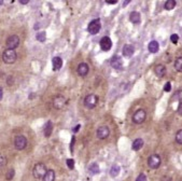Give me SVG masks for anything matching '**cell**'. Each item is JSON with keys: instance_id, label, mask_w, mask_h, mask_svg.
Masks as SVG:
<instances>
[{"instance_id": "17", "label": "cell", "mask_w": 182, "mask_h": 181, "mask_svg": "<svg viewBox=\"0 0 182 181\" xmlns=\"http://www.w3.org/2000/svg\"><path fill=\"white\" fill-rule=\"evenodd\" d=\"M52 132H53V123H52V121H48L46 124L44 125V129H43L44 136H45V137H50Z\"/></svg>"}, {"instance_id": "9", "label": "cell", "mask_w": 182, "mask_h": 181, "mask_svg": "<svg viewBox=\"0 0 182 181\" xmlns=\"http://www.w3.org/2000/svg\"><path fill=\"white\" fill-rule=\"evenodd\" d=\"M18 44H20V38L16 35L10 36L5 41V45L9 50H15L18 47Z\"/></svg>"}, {"instance_id": "41", "label": "cell", "mask_w": 182, "mask_h": 181, "mask_svg": "<svg viewBox=\"0 0 182 181\" xmlns=\"http://www.w3.org/2000/svg\"><path fill=\"white\" fill-rule=\"evenodd\" d=\"M129 2H131V1H129V0H127V1H124V2H123V7H126V5H128Z\"/></svg>"}, {"instance_id": "6", "label": "cell", "mask_w": 182, "mask_h": 181, "mask_svg": "<svg viewBox=\"0 0 182 181\" xmlns=\"http://www.w3.org/2000/svg\"><path fill=\"white\" fill-rule=\"evenodd\" d=\"M161 163H162L161 156L157 154H152L148 158V166L150 168H152V169H157L161 166Z\"/></svg>"}, {"instance_id": "21", "label": "cell", "mask_w": 182, "mask_h": 181, "mask_svg": "<svg viewBox=\"0 0 182 181\" xmlns=\"http://www.w3.org/2000/svg\"><path fill=\"white\" fill-rule=\"evenodd\" d=\"M52 63H53V69L54 70H59L63 66V60L58 56L54 57L53 60H52Z\"/></svg>"}, {"instance_id": "19", "label": "cell", "mask_w": 182, "mask_h": 181, "mask_svg": "<svg viewBox=\"0 0 182 181\" xmlns=\"http://www.w3.org/2000/svg\"><path fill=\"white\" fill-rule=\"evenodd\" d=\"M143 140L141 139V138H137V139L134 140L133 145H131V148H133L134 151H139L141 148L143 147Z\"/></svg>"}, {"instance_id": "1", "label": "cell", "mask_w": 182, "mask_h": 181, "mask_svg": "<svg viewBox=\"0 0 182 181\" xmlns=\"http://www.w3.org/2000/svg\"><path fill=\"white\" fill-rule=\"evenodd\" d=\"M46 171H48V169H46V166L44 165L43 163H37L36 165L33 166L32 175L35 178L39 180V179L43 178V176L45 175Z\"/></svg>"}, {"instance_id": "28", "label": "cell", "mask_w": 182, "mask_h": 181, "mask_svg": "<svg viewBox=\"0 0 182 181\" xmlns=\"http://www.w3.org/2000/svg\"><path fill=\"white\" fill-rule=\"evenodd\" d=\"M174 139H176V142H177V143L182 145V129H179V130H178Z\"/></svg>"}, {"instance_id": "16", "label": "cell", "mask_w": 182, "mask_h": 181, "mask_svg": "<svg viewBox=\"0 0 182 181\" xmlns=\"http://www.w3.org/2000/svg\"><path fill=\"white\" fill-rule=\"evenodd\" d=\"M129 21H131L133 24H139L141 21L140 13L137 12V11H133V12L129 14Z\"/></svg>"}, {"instance_id": "26", "label": "cell", "mask_w": 182, "mask_h": 181, "mask_svg": "<svg viewBox=\"0 0 182 181\" xmlns=\"http://www.w3.org/2000/svg\"><path fill=\"white\" fill-rule=\"evenodd\" d=\"M36 38L38 41L40 42H44L45 41V38H46V35H45V31H40L38 34L36 35Z\"/></svg>"}, {"instance_id": "18", "label": "cell", "mask_w": 182, "mask_h": 181, "mask_svg": "<svg viewBox=\"0 0 182 181\" xmlns=\"http://www.w3.org/2000/svg\"><path fill=\"white\" fill-rule=\"evenodd\" d=\"M148 50H149L150 53H157L159 50V44L157 41H155V40H153V41H151L149 43V45H148Z\"/></svg>"}, {"instance_id": "14", "label": "cell", "mask_w": 182, "mask_h": 181, "mask_svg": "<svg viewBox=\"0 0 182 181\" xmlns=\"http://www.w3.org/2000/svg\"><path fill=\"white\" fill-rule=\"evenodd\" d=\"M122 53H123V56L129 58V57L133 56L134 53H135V48H134V45H131V44H125Z\"/></svg>"}, {"instance_id": "20", "label": "cell", "mask_w": 182, "mask_h": 181, "mask_svg": "<svg viewBox=\"0 0 182 181\" xmlns=\"http://www.w3.org/2000/svg\"><path fill=\"white\" fill-rule=\"evenodd\" d=\"M43 181H55V171L53 169H48L45 175L42 178Z\"/></svg>"}, {"instance_id": "29", "label": "cell", "mask_w": 182, "mask_h": 181, "mask_svg": "<svg viewBox=\"0 0 182 181\" xmlns=\"http://www.w3.org/2000/svg\"><path fill=\"white\" fill-rule=\"evenodd\" d=\"M66 164L69 169H73V168H75V161L72 160V158H68V160L66 161Z\"/></svg>"}, {"instance_id": "7", "label": "cell", "mask_w": 182, "mask_h": 181, "mask_svg": "<svg viewBox=\"0 0 182 181\" xmlns=\"http://www.w3.org/2000/svg\"><path fill=\"white\" fill-rule=\"evenodd\" d=\"M146 118H147V112L144 111L143 109H138L133 115V122L135 124H141V123L144 122Z\"/></svg>"}, {"instance_id": "4", "label": "cell", "mask_w": 182, "mask_h": 181, "mask_svg": "<svg viewBox=\"0 0 182 181\" xmlns=\"http://www.w3.org/2000/svg\"><path fill=\"white\" fill-rule=\"evenodd\" d=\"M27 138L23 135H17L14 138V147L16 150H24L27 147Z\"/></svg>"}, {"instance_id": "35", "label": "cell", "mask_w": 182, "mask_h": 181, "mask_svg": "<svg viewBox=\"0 0 182 181\" xmlns=\"http://www.w3.org/2000/svg\"><path fill=\"white\" fill-rule=\"evenodd\" d=\"M178 113H179L180 115H182V101L179 103V106H178Z\"/></svg>"}, {"instance_id": "11", "label": "cell", "mask_w": 182, "mask_h": 181, "mask_svg": "<svg viewBox=\"0 0 182 181\" xmlns=\"http://www.w3.org/2000/svg\"><path fill=\"white\" fill-rule=\"evenodd\" d=\"M110 65H111V67H112L113 69L121 70L122 68H123V60H122L121 56H119V55H114V56L111 58Z\"/></svg>"}, {"instance_id": "38", "label": "cell", "mask_w": 182, "mask_h": 181, "mask_svg": "<svg viewBox=\"0 0 182 181\" xmlns=\"http://www.w3.org/2000/svg\"><path fill=\"white\" fill-rule=\"evenodd\" d=\"M80 127H81V125H80V124H78L77 126L75 127V128L72 129V132H73V133H77L78 130H79V128H80Z\"/></svg>"}, {"instance_id": "10", "label": "cell", "mask_w": 182, "mask_h": 181, "mask_svg": "<svg viewBox=\"0 0 182 181\" xmlns=\"http://www.w3.org/2000/svg\"><path fill=\"white\" fill-rule=\"evenodd\" d=\"M99 45H100V48H101L103 51L108 52V51H110L111 48H112V41H111V39L109 38V37L105 36L100 39Z\"/></svg>"}, {"instance_id": "22", "label": "cell", "mask_w": 182, "mask_h": 181, "mask_svg": "<svg viewBox=\"0 0 182 181\" xmlns=\"http://www.w3.org/2000/svg\"><path fill=\"white\" fill-rule=\"evenodd\" d=\"M88 173L92 175H97L99 173V165L97 163H92L88 166Z\"/></svg>"}, {"instance_id": "39", "label": "cell", "mask_w": 182, "mask_h": 181, "mask_svg": "<svg viewBox=\"0 0 182 181\" xmlns=\"http://www.w3.org/2000/svg\"><path fill=\"white\" fill-rule=\"evenodd\" d=\"M29 2V0H20V3L21 5H27Z\"/></svg>"}, {"instance_id": "36", "label": "cell", "mask_w": 182, "mask_h": 181, "mask_svg": "<svg viewBox=\"0 0 182 181\" xmlns=\"http://www.w3.org/2000/svg\"><path fill=\"white\" fill-rule=\"evenodd\" d=\"M106 2H107L108 5H116L118 1H116V0H107Z\"/></svg>"}, {"instance_id": "30", "label": "cell", "mask_w": 182, "mask_h": 181, "mask_svg": "<svg viewBox=\"0 0 182 181\" xmlns=\"http://www.w3.org/2000/svg\"><path fill=\"white\" fill-rule=\"evenodd\" d=\"M170 41H171L174 44H177L178 41H179V36H178L177 34L171 35V36H170Z\"/></svg>"}, {"instance_id": "42", "label": "cell", "mask_w": 182, "mask_h": 181, "mask_svg": "<svg viewBox=\"0 0 182 181\" xmlns=\"http://www.w3.org/2000/svg\"><path fill=\"white\" fill-rule=\"evenodd\" d=\"M3 5V1H2V0H0V5Z\"/></svg>"}, {"instance_id": "31", "label": "cell", "mask_w": 182, "mask_h": 181, "mask_svg": "<svg viewBox=\"0 0 182 181\" xmlns=\"http://www.w3.org/2000/svg\"><path fill=\"white\" fill-rule=\"evenodd\" d=\"M5 165H7V158L0 154V168H3Z\"/></svg>"}, {"instance_id": "25", "label": "cell", "mask_w": 182, "mask_h": 181, "mask_svg": "<svg viewBox=\"0 0 182 181\" xmlns=\"http://www.w3.org/2000/svg\"><path fill=\"white\" fill-rule=\"evenodd\" d=\"M176 5H177V2H176L174 0H167L166 2H165V5H164V8H165V10L170 11V10H172L174 7H176Z\"/></svg>"}, {"instance_id": "37", "label": "cell", "mask_w": 182, "mask_h": 181, "mask_svg": "<svg viewBox=\"0 0 182 181\" xmlns=\"http://www.w3.org/2000/svg\"><path fill=\"white\" fill-rule=\"evenodd\" d=\"M162 181H172V179L170 177H167V176H164L162 178Z\"/></svg>"}, {"instance_id": "2", "label": "cell", "mask_w": 182, "mask_h": 181, "mask_svg": "<svg viewBox=\"0 0 182 181\" xmlns=\"http://www.w3.org/2000/svg\"><path fill=\"white\" fill-rule=\"evenodd\" d=\"M16 58H17V54H16L15 50H5L2 53V60L5 64H13L15 63Z\"/></svg>"}, {"instance_id": "13", "label": "cell", "mask_w": 182, "mask_h": 181, "mask_svg": "<svg viewBox=\"0 0 182 181\" xmlns=\"http://www.w3.org/2000/svg\"><path fill=\"white\" fill-rule=\"evenodd\" d=\"M77 71L80 77H85V75L88 73V71H90V67H88V65H87L86 63H81V64H79V66H78Z\"/></svg>"}, {"instance_id": "8", "label": "cell", "mask_w": 182, "mask_h": 181, "mask_svg": "<svg viewBox=\"0 0 182 181\" xmlns=\"http://www.w3.org/2000/svg\"><path fill=\"white\" fill-rule=\"evenodd\" d=\"M109 135H110V128L107 126V125H101L97 128L96 130V136H97L98 139H106V138L109 137Z\"/></svg>"}, {"instance_id": "32", "label": "cell", "mask_w": 182, "mask_h": 181, "mask_svg": "<svg viewBox=\"0 0 182 181\" xmlns=\"http://www.w3.org/2000/svg\"><path fill=\"white\" fill-rule=\"evenodd\" d=\"M136 181H148V179H147V176L144 173H140L136 178Z\"/></svg>"}, {"instance_id": "15", "label": "cell", "mask_w": 182, "mask_h": 181, "mask_svg": "<svg viewBox=\"0 0 182 181\" xmlns=\"http://www.w3.org/2000/svg\"><path fill=\"white\" fill-rule=\"evenodd\" d=\"M154 72H155V75H156V77L159 78H163L165 75H166V67H165L164 65H157L156 67L154 68Z\"/></svg>"}, {"instance_id": "24", "label": "cell", "mask_w": 182, "mask_h": 181, "mask_svg": "<svg viewBox=\"0 0 182 181\" xmlns=\"http://www.w3.org/2000/svg\"><path fill=\"white\" fill-rule=\"evenodd\" d=\"M174 69L177 70L178 72H182V56H179L174 60Z\"/></svg>"}, {"instance_id": "3", "label": "cell", "mask_w": 182, "mask_h": 181, "mask_svg": "<svg viewBox=\"0 0 182 181\" xmlns=\"http://www.w3.org/2000/svg\"><path fill=\"white\" fill-rule=\"evenodd\" d=\"M98 101H99V98H98L97 95L90 94V95H87L84 98V106L87 109H94L98 105Z\"/></svg>"}, {"instance_id": "34", "label": "cell", "mask_w": 182, "mask_h": 181, "mask_svg": "<svg viewBox=\"0 0 182 181\" xmlns=\"http://www.w3.org/2000/svg\"><path fill=\"white\" fill-rule=\"evenodd\" d=\"M75 141H76V137L73 136L72 137V139H71V145H70V151H73V145H75Z\"/></svg>"}, {"instance_id": "12", "label": "cell", "mask_w": 182, "mask_h": 181, "mask_svg": "<svg viewBox=\"0 0 182 181\" xmlns=\"http://www.w3.org/2000/svg\"><path fill=\"white\" fill-rule=\"evenodd\" d=\"M66 103V98L63 95H57L53 98V107L57 110L62 109Z\"/></svg>"}, {"instance_id": "5", "label": "cell", "mask_w": 182, "mask_h": 181, "mask_svg": "<svg viewBox=\"0 0 182 181\" xmlns=\"http://www.w3.org/2000/svg\"><path fill=\"white\" fill-rule=\"evenodd\" d=\"M100 28H101L100 20L97 18V20H93V21L88 24V26H87V31H88L91 35H97L100 31Z\"/></svg>"}, {"instance_id": "27", "label": "cell", "mask_w": 182, "mask_h": 181, "mask_svg": "<svg viewBox=\"0 0 182 181\" xmlns=\"http://www.w3.org/2000/svg\"><path fill=\"white\" fill-rule=\"evenodd\" d=\"M14 175H15V170H14L13 168H10V169L7 171V173H5V178H7V180H12Z\"/></svg>"}, {"instance_id": "23", "label": "cell", "mask_w": 182, "mask_h": 181, "mask_svg": "<svg viewBox=\"0 0 182 181\" xmlns=\"http://www.w3.org/2000/svg\"><path fill=\"white\" fill-rule=\"evenodd\" d=\"M120 171H121V167L119 165H116V164H114L110 169V176L113 177V178H116V177L119 176Z\"/></svg>"}, {"instance_id": "33", "label": "cell", "mask_w": 182, "mask_h": 181, "mask_svg": "<svg viewBox=\"0 0 182 181\" xmlns=\"http://www.w3.org/2000/svg\"><path fill=\"white\" fill-rule=\"evenodd\" d=\"M164 91L165 92H170L171 91V83L170 82H167L164 86Z\"/></svg>"}, {"instance_id": "40", "label": "cell", "mask_w": 182, "mask_h": 181, "mask_svg": "<svg viewBox=\"0 0 182 181\" xmlns=\"http://www.w3.org/2000/svg\"><path fill=\"white\" fill-rule=\"evenodd\" d=\"M2 96H3V91H2V88L0 87V100L2 99Z\"/></svg>"}]
</instances>
